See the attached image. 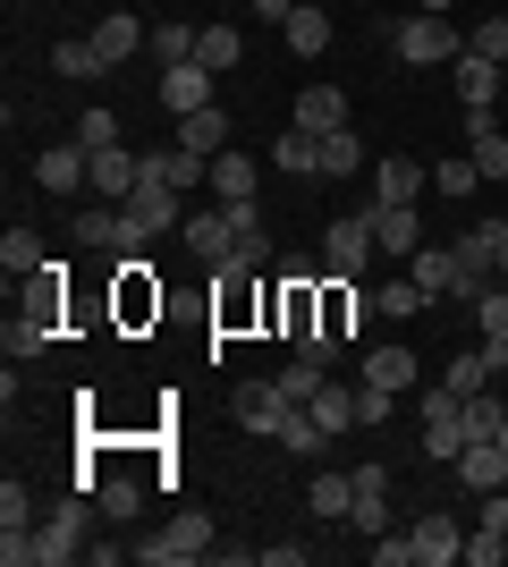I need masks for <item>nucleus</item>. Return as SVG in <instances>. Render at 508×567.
Instances as JSON below:
<instances>
[{"label": "nucleus", "mask_w": 508, "mask_h": 567, "mask_svg": "<svg viewBox=\"0 0 508 567\" xmlns=\"http://www.w3.org/2000/svg\"><path fill=\"white\" fill-rule=\"evenodd\" d=\"M195 559H212V517L204 508H178L153 543H136V567H195Z\"/></svg>", "instance_id": "f257e3e1"}, {"label": "nucleus", "mask_w": 508, "mask_h": 567, "mask_svg": "<svg viewBox=\"0 0 508 567\" xmlns=\"http://www.w3.org/2000/svg\"><path fill=\"white\" fill-rule=\"evenodd\" d=\"M390 51H398L407 69H449V60L466 51V34L449 18H424V9H415L407 25H390Z\"/></svg>", "instance_id": "f03ea898"}, {"label": "nucleus", "mask_w": 508, "mask_h": 567, "mask_svg": "<svg viewBox=\"0 0 508 567\" xmlns=\"http://www.w3.org/2000/svg\"><path fill=\"white\" fill-rule=\"evenodd\" d=\"M76 237L85 246H102V255H145L153 237L136 229V213L127 204H76Z\"/></svg>", "instance_id": "7ed1b4c3"}, {"label": "nucleus", "mask_w": 508, "mask_h": 567, "mask_svg": "<svg viewBox=\"0 0 508 567\" xmlns=\"http://www.w3.org/2000/svg\"><path fill=\"white\" fill-rule=\"evenodd\" d=\"M373 255H382V246H373L364 213H348V220H331V229H322V280H356Z\"/></svg>", "instance_id": "20e7f679"}, {"label": "nucleus", "mask_w": 508, "mask_h": 567, "mask_svg": "<svg viewBox=\"0 0 508 567\" xmlns=\"http://www.w3.org/2000/svg\"><path fill=\"white\" fill-rule=\"evenodd\" d=\"M356 213H364V229H373V246H382V255L407 262L415 246H424V220H415V204H382V195H373V204H356Z\"/></svg>", "instance_id": "39448f33"}, {"label": "nucleus", "mask_w": 508, "mask_h": 567, "mask_svg": "<svg viewBox=\"0 0 508 567\" xmlns=\"http://www.w3.org/2000/svg\"><path fill=\"white\" fill-rule=\"evenodd\" d=\"M34 543H43V567H69V559H85V492L76 499H60L43 525H34Z\"/></svg>", "instance_id": "423d86ee"}, {"label": "nucleus", "mask_w": 508, "mask_h": 567, "mask_svg": "<svg viewBox=\"0 0 508 567\" xmlns=\"http://www.w3.org/2000/svg\"><path fill=\"white\" fill-rule=\"evenodd\" d=\"M449 76H458V111H500V102H508L500 60H484V51H458V60H449Z\"/></svg>", "instance_id": "0eeeda50"}, {"label": "nucleus", "mask_w": 508, "mask_h": 567, "mask_svg": "<svg viewBox=\"0 0 508 567\" xmlns=\"http://www.w3.org/2000/svg\"><path fill=\"white\" fill-rule=\"evenodd\" d=\"M136 169H145V178H162V187H204V178H212V162H204V153H187V144L169 136V144H145V153H136Z\"/></svg>", "instance_id": "6e6552de"}, {"label": "nucleus", "mask_w": 508, "mask_h": 567, "mask_svg": "<svg viewBox=\"0 0 508 567\" xmlns=\"http://www.w3.org/2000/svg\"><path fill=\"white\" fill-rule=\"evenodd\" d=\"M364 322H373V288H356V280H322V331L348 348Z\"/></svg>", "instance_id": "1a4fd4ad"}, {"label": "nucleus", "mask_w": 508, "mask_h": 567, "mask_svg": "<svg viewBox=\"0 0 508 567\" xmlns=\"http://www.w3.org/2000/svg\"><path fill=\"white\" fill-rule=\"evenodd\" d=\"M407 534H415V567H449V559H466V525H458V517H440V508H424Z\"/></svg>", "instance_id": "9d476101"}, {"label": "nucleus", "mask_w": 508, "mask_h": 567, "mask_svg": "<svg viewBox=\"0 0 508 567\" xmlns=\"http://www.w3.org/2000/svg\"><path fill=\"white\" fill-rule=\"evenodd\" d=\"M85 178H94V153H85L76 136H69V144H51L43 162H34V187H43V195H76Z\"/></svg>", "instance_id": "9b49d317"}, {"label": "nucleus", "mask_w": 508, "mask_h": 567, "mask_svg": "<svg viewBox=\"0 0 508 567\" xmlns=\"http://www.w3.org/2000/svg\"><path fill=\"white\" fill-rule=\"evenodd\" d=\"M407 271H415V288H424V297H466V271H458V246H415L407 255Z\"/></svg>", "instance_id": "f8f14e48"}, {"label": "nucleus", "mask_w": 508, "mask_h": 567, "mask_svg": "<svg viewBox=\"0 0 508 567\" xmlns=\"http://www.w3.org/2000/svg\"><path fill=\"white\" fill-rule=\"evenodd\" d=\"M466 153H475V169H484L491 187L508 178V127H500V111H466Z\"/></svg>", "instance_id": "ddd939ff"}, {"label": "nucleus", "mask_w": 508, "mask_h": 567, "mask_svg": "<svg viewBox=\"0 0 508 567\" xmlns=\"http://www.w3.org/2000/svg\"><path fill=\"white\" fill-rule=\"evenodd\" d=\"M289 127H305V136H339V127H348V94H339V85H305V94L289 102Z\"/></svg>", "instance_id": "4468645a"}, {"label": "nucleus", "mask_w": 508, "mask_h": 567, "mask_svg": "<svg viewBox=\"0 0 508 567\" xmlns=\"http://www.w3.org/2000/svg\"><path fill=\"white\" fill-rule=\"evenodd\" d=\"M85 43L102 51V69H127V60L145 51V25L127 18V9H102V18H94V34H85Z\"/></svg>", "instance_id": "2eb2a0df"}, {"label": "nucleus", "mask_w": 508, "mask_h": 567, "mask_svg": "<svg viewBox=\"0 0 508 567\" xmlns=\"http://www.w3.org/2000/svg\"><path fill=\"white\" fill-rule=\"evenodd\" d=\"M204 187H212L220 204H255V187H263V162L229 144V153H212V178H204Z\"/></svg>", "instance_id": "dca6fc26"}, {"label": "nucleus", "mask_w": 508, "mask_h": 567, "mask_svg": "<svg viewBox=\"0 0 508 567\" xmlns=\"http://www.w3.org/2000/svg\"><path fill=\"white\" fill-rule=\"evenodd\" d=\"M229 406H238L246 432H263V441H271L280 415H289V390H280V381H238V399H229Z\"/></svg>", "instance_id": "f3484780"}, {"label": "nucleus", "mask_w": 508, "mask_h": 567, "mask_svg": "<svg viewBox=\"0 0 508 567\" xmlns=\"http://www.w3.org/2000/svg\"><path fill=\"white\" fill-rule=\"evenodd\" d=\"M85 195H94V204H127V195H136V153H127V144H102Z\"/></svg>", "instance_id": "a211bd4d"}, {"label": "nucleus", "mask_w": 508, "mask_h": 567, "mask_svg": "<svg viewBox=\"0 0 508 567\" xmlns=\"http://www.w3.org/2000/svg\"><path fill=\"white\" fill-rule=\"evenodd\" d=\"M127 213H136V229L145 237H162V229H178V187H162V178H145V169H136V195H127Z\"/></svg>", "instance_id": "6ab92c4d"}, {"label": "nucleus", "mask_w": 508, "mask_h": 567, "mask_svg": "<svg viewBox=\"0 0 508 567\" xmlns=\"http://www.w3.org/2000/svg\"><path fill=\"white\" fill-rule=\"evenodd\" d=\"M204 102H212V69H204V60H187V69H162V111H169V118L204 111Z\"/></svg>", "instance_id": "aec40b11"}, {"label": "nucleus", "mask_w": 508, "mask_h": 567, "mask_svg": "<svg viewBox=\"0 0 508 567\" xmlns=\"http://www.w3.org/2000/svg\"><path fill=\"white\" fill-rule=\"evenodd\" d=\"M449 474H458L466 492H500V483H508V450H500V441H466Z\"/></svg>", "instance_id": "412c9836"}, {"label": "nucleus", "mask_w": 508, "mask_h": 567, "mask_svg": "<svg viewBox=\"0 0 508 567\" xmlns=\"http://www.w3.org/2000/svg\"><path fill=\"white\" fill-rule=\"evenodd\" d=\"M178 237H187V255H195V262H229V246H238L229 213H187V220H178Z\"/></svg>", "instance_id": "4be33fe9"}, {"label": "nucleus", "mask_w": 508, "mask_h": 567, "mask_svg": "<svg viewBox=\"0 0 508 567\" xmlns=\"http://www.w3.org/2000/svg\"><path fill=\"white\" fill-rule=\"evenodd\" d=\"M415 348H398V339H382V348H364V373L356 381H382V390H415Z\"/></svg>", "instance_id": "5701e85b"}, {"label": "nucleus", "mask_w": 508, "mask_h": 567, "mask_svg": "<svg viewBox=\"0 0 508 567\" xmlns=\"http://www.w3.org/2000/svg\"><path fill=\"white\" fill-rule=\"evenodd\" d=\"M280 34H289V51H297V60H322V51H331V18H322V0H297Z\"/></svg>", "instance_id": "b1692460"}, {"label": "nucleus", "mask_w": 508, "mask_h": 567, "mask_svg": "<svg viewBox=\"0 0 508 567\" xmlns=\"http://www.w3.org/2000/svg\"><path fill=\"white\" fill-rule=\"evenodd\" d=\"M178 144H187V153H204V162H212V153H229V111H220V102L187 111V118H178Z\"/></svg>", "instance_id": "393cba45"}, {"label": "nucleus", "mask_w": 508, "mask_h": 567, "mask_svg": "<svg viewBox=\"0 0 508 567\" xmlns=\"http://www.w3.org/2000/svg\"><path fill=\"white\" fill-rule=\"evenodd\" d=\"M458 271H466V297H484L491 280H500V255H491V237H484V220L458 237Z\"/></svg>", "instance_id": "a878e982"}, {"label": "nucleus", "mask_w": 508, "mask_h": 567, "mask_svg": "<svg viewBox=\"0 0 508 567\" xmlns=\"http://www.w3.org/2000/svg\"><path fill=\"white\" fill-rule=\"evenodd\" d=\"M305 415H314L322 432H348V424H356V381H339V373H331L314 399H305Z\"/></svg>", "instance_id": "bb28decb"}, {"label": "nucleus", "mask_w": 508, "mask_h": 567, "mask_svg": "<svg viewBox=\"0 0 508 567\" xmlns=\"http://www.w3.org/2000/svg\"><path fill=\"white\" fill-rule=\"evenodd\" d=\"M373 195H382V204H415V195H424V162H407V153L373 162Z\"/></svg>", "instance_id": "cd10ccee"}, {"label": "nucleus", "mask_w": 508, "mask_h": 567, "mask_svg": "<svg viewBox=\"0 0 508 567\" xmlns=\"http://www.w3.org/2000/svg\"><path fill=\"white\" fill-rule=\"evenodd\" d=\"M120 313H127V322L162 313V288L145 280V255H120Z\"/></svg>", "instance_id": "c85d7f7f"}, {"label": "nucleus", "mask_w": 508, "mask_h": 567, "mask_svg": "<svg viewBox=\"0 0 508 567\" xmlns=\"http://www.w3.org/2000/svg\"><path fill=\"white\" fill-rule=\"evenodd\" d=\"M271 169H289V178H322V136H305V127L271 136Z\"/></svg>", "instance_id": "c756f323"}, {"label": "nucleus", "mask_w": 508, "mask_h": 567, "mask_svg": "<svg viewBox=\"0 0 508 567\" xmlns=\"http://www.w3.org/2000/svg\"><path fill=\"white\" fill-rule=\"evenodd\" d=\"M475 322H484V355H491V364H508V288L500 280L475 297Z\"/></svg>", "instance_id": "7c9ffc66"}, {"label": "nucleus", "mask_w": 508, "mask_h": 567, "mask_svg": "<svg viewBox=\"0 0 508 567\" xmlns=\"http://www.w3.org/2000/svg\"><path fill=\"white\" fill-rule=\"evenodd\" d=\"M0 271H9V280H43L51 262H43V237L34 229H9L0 237Z\"/></svg>", "instance_id": "2f4dec72"}, {"label": "nucleus", "mask_w": 508, "mask_h": 567, "mask_svg": "<svg viewBox=\"0 0 508 567\" xmlns=\"http://www.w3.org/2000/svg\"><path fill=\"white\" fill-rule=\"evenodd\" d=\"M440 381H449V390H458V399H484L491 381H500V364H491L484 348H466V355H449V373H440Z\"/></svg>", "instance_id": "473e14b6"}, {"label": "nucleus", "mask_w": 508, "mask_h": 567, "mask_svg": "<svg viewBox=\"0 0 508 567\" xmlns=\"http://www.w3.org/2000/svg\"><path fill=\"white\" fill-rule=\"evenodd\" d=\"M195 60H204V69H238V60H246V34H238V25H204V34H195Z\"/></svg>", "instance_id": "72a5a7b5"}, {"label": "nucleus", "mask_w": 508, "mask_h": 567, "mask_svg": "<svg viewBox=\"0 0 508 567\" xmlns=\"http://www.w3.org/2000/svg\"><path fill=\"white\" fill-rule=\"evenodd\" d=\"M305 508H314V517H348V508H356V474H314V483H305Z\"/></svg>", "instance_id": "f704fd0d"}, {"label": "nucleus", "mask_w": 508, "mask_h": 567, "mask_svg": "<svg viewBox=\"0 0 508 567\" xmlns=\"http://www.w3.org/2000/svg\"><path fill=\"white\" fill-rule=\"evenodd\" d=\"M94 508H102L111 525H127L136 508H145V483H127V474H102V483H94Z\"/></svg>", "instance_id": "c9c22d12"}, {"label": "nucleus", "mask_w": 508, "mask_h": 567, "mask_svg": "<svg viewBox=\"0 0 508 567\" xmlns=\"http://www.w3.org/2000/svg\"><path fill=\"white\" fill-rule=\"evenodd\" d=\"M271 441H280V450H289V457H322V441H331V432H322L314 415H305V406H289V415H280V432H271Z\"/></svg>", "instance_id": "e433bc0d"}, {"label": "nucleus", "mask_w": 508, "mask_h": 567, "mask_svg": "<svg viewBox=\"0 0 508 567\" xmlns=\"http://www.w3.org/2000/svg\"><path fill=\"white\" fill-rule=\"evenodd\" d=\"M271 262H280V255H271V229L255 220V229H238V246H229V262H220V271H255V280H263Z\"/></svg>", "instance_id": "4c0bfd02"}, {"label": "nucleus", "mask_w": 508, "mask_h": 567, "mask_svg": "<svg viewBox=\"0 0 508 567\" xmlns=\"http://www.w3.org/2000/svg\"><path fill=\"white\" fill-rule=\"evenodd\" d=\"M458 450H466V406L424 424V457H433V466H458Z\"/></svg>", "instance_id": "58836bf2"}, {"label": "nucleus", "mask_w": 508, "mask_h": 567, "mask_svg": "<svg viewBox=\"0 0 508 567\" xmlns=\"http://www.w3.org/2000/svg\"><path fill=\"white\" fill-rule=\"evenodd\" d=\"M348 525H356L364 543H373V534H390V483H356V508H348Z\"/></svg>", "instance_id": "ea45409f"}, {"label": "nucleus", "mask_w": 508, "mask_h": 567, "mask_svg": "<svg viewBox=\"0 0 508 567\" xmlns=\"http://www.w3.org/2000/svg\"><path fill=\"white\" fill-rule=\"evenodd\" d=\"M51 348V297H34V313L9 322V355H43Z\"/></svg>", "instance_id": "a19ab883"}, {"label": "nucleus", "mask_w": 508, "mask_h": 567, "mask_svg": "<svg viewBox=\"0 0 508 567\" xmlns=\"http://www.w3.org/2000/svg\"><path fill=\"white\" fill-rule=\"evenodd\" d=\"M195 34H204V25L162 18V25H153V60H162V69H187V60H195Z\"/></svg>", "instance_id": "79ce46f5"}, {"label": "nucleus", "mask_w": 508, "mask_h": 567, "mask_svg": "<svg viewBox=\"0 0 508 567\" xmlns=\"http://www.w3.org/2000/svg\"><path fill=\"white\" fill-rule=\"evenodd\" d=\"M271 381L289 390V406H305V399H314V390H322V381H331V364H314V355H289V364H280V373H271Z\"/></svg>", "instance_id": "37998d69"}, {"label": "nucleus", "mask_w": 508, "mask_h": 567, "mask_svg": "<svg viewBox=\"0 0 508 567\" xmlns=\"http://www.w3.org/2000/svg\"><path fill=\"white\" fill-rule=\"evenodd\" d=\"M415 306H433V297L415 288V271H407V280H382V288H373V313H382V322H407Z\"/></svg>", "instance_id": "c03bdc74"}, {"label": "nucleus", "mask_w": 508, "mask_h": 567, "mask_svg": "<svg viewBox=\"0 0 508 567\" xmlns=\"http://www.w3.org/2000/svg\"><path fill=\"white\" fill-rule=\"evenodd\" d=\"M0 534H34V492H25L18 474L0 483Z\"/></svg>", "instance_id": "a18cd8bd"}, {"label": "nucleus", "mask_w": 508, "mask_h": 567, "mask_svg": "<svg viewBox=\"0 0 508 567\" xmlns=\"http://www.w3.org/2000/svg\"><path fill=\"white\" fill-rule=\"evenodd\" d=\"M356 162H364L356 127H339V136H322V178H356Z\"/></svg>", "instance_id": "49530a36"}, {"label": "nucleus", "mask_w": 508, "mask_h": 567, "mask_svg": "<svg viewBox=\"0 0 508 567\" xmlns=\"http://www.w3.org/2000/svg\"><path fill=\"white\" fill-rule=\"evenodd\" d=\"M51 69H60V76H111V69H102V51L76 43V34H69V43H51Z\"/></svg>", "instance_id": "de8ad7c7"}, {"label": "nucleus", "mask_w": 508, "mask_h": 567, "mask_svg": "<svg viewBox=\"0 0 508 567\" xmlns=\"http://www.w3.org/2000/svg\"><path fill=\"white\" fill-rule=\"evenodd\" d=\"M246 280H255V271H220V331H238L246 313H255V297H246Z\"/></svg>", "instance_id": "09e8293b"}, {"label": "nucleus", "mask_w": 508, "mask_h": 567, "mask_svg": "<svg viewBox=\"0 0 508 567\" xmlns=\"http://www.w3.org/2000/svg\"><path fill=\"white\" fill-rule=\"evenodd\" d=\"M500 424H508V406L491 399V390H484V399H466V441H500Z\"/></svg>", "instance_id": "8fccbe9b"}, {"label": "nucleus", "mask_w": 508, "mask_h": 567, "mask_svg": "<svg viewBox=\"0 0 508 567\" xmlns=\"http://www.w3.org/2000/svg\"><path fill=\"white\" fill-rule=\"evenodd\" d=\"M433 187H440V195H475V187H484L475 153H458V162H433Z\"/></svg>", "instance_id": "3c124183"}, {"label": "nucleus", "mask_w": 508, "mask_h": 567, "mask_svg": "<svg viewBox=\"0 0 508 567\" xmlns=\"http://www.w3.org/2000/svg\"><path fill=\"white\" fill-rule=\"evenodd\" d=\"M398 415V390H382V381H356V424H390Z\"/></svg>", "instance_id": "603ef678"}, {"label": "nucleus", "mask_w": 508, "mask_h": 567, "mask_svg": "<svg viewBox=\"0 0 508 567\" xmlns=\"http://www.w3.org/2000/svg\"><path fill=\"white\" fill-rule=\"evenodd\" d=\"M76 144H85V153H102V144H120V111H102V102H94V111L76 118Z\"/></svg>", "instance_id": "864d4df0"}, {"label": "nucleus", "mask_w": 508, "mask_h": 567, "mask_svg": "<svg viewBox=\"0 0 508 567\" xmlns=\"http://www.w3.org/2000/svg\"><path fill=\"white\" fill-rule=\"evenodd\" d=\"M500 559H508V534L475 525V534H466V567H500Z\"/></svg>", "instance_id": "5fc2aeb1"}, {"label": "nucleus", "mask_w": 508, "mask_h": 567, "mask_svg": "<svg viewBox=\"0 0 508 567\" xmlns=\"http://www.w3.org/2000/svg\"><path fill=\"white\" fill-rule=\"evenodd\" d=\"M466 51H484V60H508V18H484V25H466Z\"/></svg>", "instance_id": "6e6d98bb"}, {"label": "nucleus", "mask_w": 508, "mask_h": 567, "mask_svg": "<svg viewBox=\"0 0 508 567\" xmlns=\"http://www.w3.org/2000/svg\"><path fill=\"white\" fill-rule=\"evenodd\" d=\"M373 567H415V534H373Z\"/></svg>", "instance_id": "4d7b16f0"}, {"label": "nucleus", "mask_w": 508, "mask_h": 567, "mask_svg": "<svg viewBox=\"0 0 508 567\" xmlns=\"http://www.w3.org/2000/svg\"><path fill=\"white\" fill-rule=\"evenodd\" d=\"M255 559H263V567H305V543H263Z\"/></svg>", "instance_id": "13d9d810"}, {"label": "nucleus", "mask_w": 508, "mask_h": 567, "mask_svg": "<svg viewBox=\"0 0 508 567\" xmlns=\"http://www.w3.org/2000/svg\"><path fill=\"white\" fill-rule=\"evenodd\" d=\"M484 525H491V534H508V483H500V492H484Z\"/></svg>", "instance_id": "bf43d9fd"}, {"label": "nucleus", "mask_w": 508, "mask_h": 567, "mask_svg": "<svg viewBox=\"0 0 508 567\" xmlns=\"http://www.w3.org/2000/svg\"><path fill=\"white\" fill-rule=\"evenodd\" d=\"M246 9H255L263 25H289V9H297V0H246Z\"/></svg>", "instance_id": "052dcab7"}, {"label": "nucleus", "mask_w": 508, "mask_h": 567, "mask_svg": "<svg viewBox=\"0 0 508 567\" xmlns=\"http://www.w3.org/2000/svg\"><path fill=\"white\" fill-rule=\"evenodd\" d=\"M484 237H491V255H500V271H508V220H500V213L484 220Z\"/></svg>", "instance_id": "680f3d73"}, {"label": "nucleus", "mask_w": 508, "mask_h": 567, "mask_svg": "<svg viewBox=\"0 0 508 567\" xmlns=\"http://www.w3.org/2000/svg\"><path fill=\"white\" fill-rule=\"evenodd\" d=\"M449 9H458V0H424V18H449Z\"/></svg>", "instance_id": "e2e57ef3"}, {"label": "nucleus", "mask_w": 508, "mask_h": 567, "mask_svg": "<svg viewBox=\"0 0 508 567\" xmlns=\"http://www.w3.org/2000/svg\"><path fill=\"white\" fill-rule=\"evenodd\" d=\"M500 450H508V424H500Z\"/></svg>", "instance_id": "0e129e2a"}, {"label": "nucleus", "mask_w": 508, "mask_h": 567, "mask_svg": "<svg viewBox=\"0 0 508 567\" xmlns=\"http://www.w3.org/2000/svg\"><path fill=\"white\" fill-rule=\"evenodd\" d=\"M500 76H508V60H500Z\"/></svg>", "instance_id": "69168bd1"}, {"label": "nucleus", "mask_w": 508, "mask_h": 567, "mask_svg": "<svg viewBox=\"0 0 508 567\" xmlns=\"http://www.w3.org/2000/svg\"><path fill=\"white\" fill-rule=\"evenodd\" d=\"M500 373H508V364H500Z\"/></svg>", "instance_id": "338daca9"}]
</instances>
